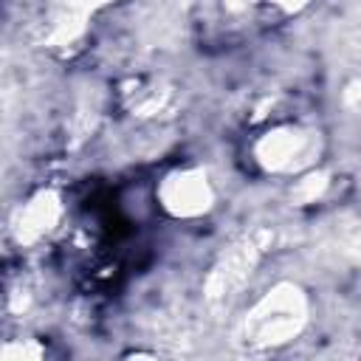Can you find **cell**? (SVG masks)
Returning <instances> with one entry per match:
<instances>
[{"label": "cell", "mask_w": 361, "mask_h": 361, "mask_svg": "<svg viewBox=\"0 0 361 361\" xmlns=\"http://www.w3.org/2000/svg\"><path fill=\"white\" fill-rule=\"evenodd\" d=\"M313 152H316L313 133L302 127H282V130H274V135L268 133L259 149V161L274 172H282V169L296 172L310 161Z\"/></svg>", "instance_id": "1"}, {"label": "cell", "mask_w": 361, "mask_h": 361, "mask_svg": "<svg viewBox=\"0 0 361 361\" xmlns=\"http://www.w3.org/2000/svg\"><path fill=\"white\" fill-rule=\"evenodd\" d=\"M161 200L169 212L192 217L212 206V186L197 172H175L161 186Z\"/></svg>", "instance_id": "2"}, {"label": "cell", "mask_w": 361, "mask_h": 361, "mask_svg": "<svg viewBox=\"0 0 361 361\" xmlns=\"http://www.w3.org/2000/svg\"><path fill=\"white\" fill-rule=\"evenodd\" d=\"M231 11H251V14H282V11H296L307 0H223Z\"/></svg>", "instance_id": "3"}]
</instances>
